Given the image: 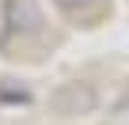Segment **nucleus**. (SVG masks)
Returning a JSON list of instances; mask_svg holds the SVG:
<instances>
[{"label":"nucleus","instance_id":"1","mask_svg":"<svg viewBox=\"0 0 129 125\" xmlns=\"http://www.w3.org/2000/svg\"><path fill=\"white\" fill-rule=\"evenodd\" d=\"M53 4H57L61 12H84V8H91V4H99V0H53Z\"/></svg>","mask_w":129,"mask_h":125}]
</instances>
